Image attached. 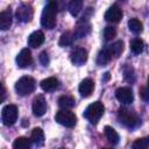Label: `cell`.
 Segmentation results:
<instances>
[{
    "mask_svg": "<svg viewBox=\"0 0 149 149\" xmlns=\"http://www.w3.org/2000/svg\"><path fill=\"white\" fill-rule=\"evenodd\" d=\"M44 42V34L42 30L33 31L28 37V45L31 48H38Z\"/></svg>",
    "mask_w": 149,
    "mask_h": 149,
    "instance_id": "cell-14",
    "label": "cell"
},
{
    "mask_svg": "<svg viewBox=\"0 0 149 149\" xmlns=\"http://www.w3.org/2000/svg\"><path fill=\"white\" fill-rule=\"evenodd\" d=\"M47 112V101L45 98L40 94L33 100V113L35 116H42Z\"/></svg>",
    "mask_w": 149,
    "mask_h": 149,
    "instance_id": "cell-11",
    "label": "cell"
},
{
    "mask_svg": "<svg viewBox=\"0 0 149 149\" xmlns=\"http://www.w3.org/2000/svg\"><path fill=\"white\" fill-rule=\"evenodd\" d=\"M108 49H109L112 56L115 57V58H118L122 54V51H123V42L122 41H116L112 45H109Z\"/></svg>",
    "mask_w": 149,
    "mask_h": 149,
    "instance_id": "cell-26",
    "label": "cell"
},
{
    "mask_svg": "<svg viewBox=\"0 0 149 149\" xmlns=\"http://www.w3.org/2000/svg\"><path fill=\"white\" fill-rule=\"evenodd\" d=\"M123 77L128 83H134L135 81V72H134V69L130 65H126L123 68Z\"/></svg>",
    "mask_w": 149,
    "mask_h": 149,
    "instance_id": "cell-28",
    "label": "cell"
},
{
    "mask_svg": "<svg viewBox=\"0 0 149 149\" xmlns=\"http://www.w3.org/2000/svg\"><path fill=\"white\" fill-rule=\"evenodd\" d=\"M93 88H94V81L91 78H85L80 81L78 90H79L80 95L86 98V97L91 95V93L93 92Z\"/></svg>",
    "mask_w": 149,
    "mask_h": 149,
    "instance_id": "cell-13",
    "label": "cell"
},
{
    "mask_svg": "<svg viewBox=\"0 0 149 149\" xmlns=\"http://www.w3.org/2000/svg\"><path fill=\"white\" fill-rule=\"evenodd\" d=\"M12 10L10 8H7L0 13V29L7 30L12 26Z\"/></svg>",
    "mask_w": 149,
    "mask_h": 149,
    "instance_id": "cell-15",
    "label": "cell"
},
{
    "mask_svg": "<svg viewBox=\"0 0 149 149\" xmlns=\"http://www.w3.org/2000/svg\"><path fill=\"white\" fill-rule=\"evenodd\" d=\"M15 15H16L17 21L27 23V22H29L33 19V15H34L33 7L30 5H28V3H22V5H20L17 7Z\"/></svg>",
    "mask_w": 149,
    "mask_h": 149,
    "instance_id": "cell-7",
    "label": "cell"
},
{
    "mask_svg": "<svg viewBox=\"0 0 149 149\" xmlns=\"http://www.w3.org/2000/svg\"><path fill=\"white\" fill-rule=\"evenodd\" d=\"M58 86H59V81L55 77H49L41 81V88L44 92H52L56 88H58Z\"/></svg>",
    "mask_w": 149,
    "mask_h": 149,
    "instance_id": "cell-16",
    "label": "cell"
},
{
    "mask_svg": "<svg viewBox=\"0 0 149 149\" xmlns=\"http://www.w3.org/2000/svg\"><path fill=\"white\" fill-rule=\"evenodd\" d=\"M48 2H51V3H54L57 8H58V10H61L63 7H64V1L63 0H49Z\"/></svg>",
    "mask_w": 149,
    "mask_h": 149,
    "instance_id": "cell-33",
    "label": "cell"
},
{
    "mask_svg": "<svg viewBox=\"0 0 149 149\" xmlns=\"http://www.w3.org/2000/svg\"><path fill=\"white\" fill-rule=\"evenodd\" d=\"M105 74H106V76H105V80H107V79L109 78V73L107 72V73H105Z\"/></svg>",
    "mask_w": 149,
    "mask_h": 149,
    "instance_id": "cell-35",
    "label": "cell"
},
{
    "mask_svg": "<svg viewBox=\"0 0 149 149\" xmlns=\"http://www.w3.org/2000/svg\"><path fill=\"white\" fill-rule=\"evenodd\" d=\"M31 140L24 136H20L17 139H15V141L13 142V148L14 149H29L31 146Z\"/></svg>",
    "mask_w": 149,
    "mask_h": 149,
    "instance_id": "cell-21",
    "label": "cell"
},
{
    "mask_svg": "<svg viewBox=\"0 0 149 149\" xmlns=\"http://www.w3.org/2000/svg\"><path fill=\"white\" fill-rule=\"evenodd\" d=\"M144 49V43L141 38H134L130 42V50L135 55H140Z\"/></svg>",
    "mask_w": 149,
    "mask_h": 149,
    "instance_id": "cell-25",
    "label": "cell"
},
{
    "mask_svg": "<svg viewBox=\"0 0 149 149\" xmlns=\"http://www.w3.org/2000/svg\"><path fill=\"white\" fill-rule=\"evenodd\" d=\"M35 86H36L35 79L29 76H24V77H21L15 83V91L19 95L24 97V95L30 94L35 90Z\"/></svg>",
    "mask_w": 149,
    "mask_h": 149,
    "instance_id": "cell-3",
    "label": "cell"
},
{
    "mask_svg": "<svg viewBox=\"0 0 149 149\" xmlns=\"http://www.w3.org/2000/svg\"><path fill=\"white\" fill-rule=\"evenodd\" d=\"M70 59H71L72 64L77 65V66H80L87 61V51L84 48H76L71 52Z\"/></svg>",
    "mask_w": 149,
    "mask_h": 149,
    "instance_id": "cell-12",
    "label": "cell"
},
{
    "mask_svg": "<svg viewBox=\"0 0 149 149\" xmlns=\"http://www.w3.org/2000/svg\"><path fill=\"white\" fill-rule=\"evenodd\" d=\"M74 104H76V100L71 95H62L58 99V105L61 108H71L74 106Z\"/></svg>",
    "mask_w": 149,
    "mask_h": 149,
    "instance_id": "cell-24",
    "label": "cell"
},
{
    "mask_svg": "<svg viewBox=\"0 0 149 149\" xmlns=\"http://www.w3.org/2000/svg\"><path fill=\"white\" fill-rule=\"evenodd\" d=\"M90 30H91V26H90V23H85L84 21L83 22H80L77 27H76V30H74V37L76 38H80V37H84V36H86L88 33H90Z\"/></svg>",
    "mask_w": 149,
    "mask_h": 149,
    "instance_id": "cell-20",
    "label": "cell"
},
{
    "mask_svg": "<svg viewBox=\"0 0 149 149\" xmlns=\"http://www.w3.org/2000/svg\"><path fill=\"white\" fill-rule=\"evenodd\" d=\"M30 140L31 142L37 146V147H42L44 144V133L42 130V128H34L31 130V135H30Z\"/></svg>",
    "mask_w": 149,
    "mask_h": 149,
    "instance_id": "cell-17",
    "label": "cell"
},
{
    "mask_svg": "<svg viewBox=\"0 0 149 149\" xmlns=\"http://www.w3.org/2000/svg\"><path fill=\"white\" fill-rule=\"evenodd\" d=\"M115 97H116V99H118L121 104H125V105H129V104H132L133 100H134L133 91H132V88L128 87V86L119 87V88L115 91Z\"/></svg>",
    "mask_w": 149,
    "mask_h": 149,
    "instance_id": "cell-8",
    "label": "cell"
},
{
    "mask_svg": "<svg viewBox=\"0 0 149 149\" xmlns=\"http://www.w3.org/2000/svg\"><path fill=\"white\" fill-rule=\"evenodd\" d=\"M111 59H112V54H111V51H109L108 48H105V49H102V50L99 51V54L97 56V64L104 66Z\"/></svg>",
    "mask_w": 149,
    "mask_h": 149,
    "instance_id": "cell-18",
    "label": "cell"
},
{
    "mask_svg": "<svg viewBox=\"0 0 149 149\" xmlns=\"http://www.w3.org/2000/svg\"><path fill=\"white\" fill-rule=\"evenodd\" d=\"M122 19V10L118 5H112L105 13V20L111 23H118Z\"/></svg>",
    "mask_w": 149,
    "mask_h": 149,
    "instance_id": "cell-10",
    "label": "cell"
},
{
    "mask_svg": "<svg viewBox=\"0 0 149 149\" xmlns=\"http://www.w3.org/2000/svg\"><path fill=\"white\" fill-rule=\"evenodd\" d=\"M55 120L64 126V127H68V128H72L76 126L77 123V116L73 112L69 111V108H62L61 111H58L55 115Z\"/></svg>",
    "mask_w": 149,
    "mask_h": 149,
    "instance_id": "cell-4",
    "label": "cell"
},
{
    "mask_svg": "<svg viewBox=\"0 0 149 149\" xmlns=\"http://www.w3.org/2000/svg\"><path fill=\"white\" fill-rule=\"evenodd\" d=\"M147 84H148V87H149V77H148V80H147Z\"/></svg>",
    "mask_w": 149,
    "mask_h": 149,
    "instance_id": "cell-36",
    "label": "cell"
},
{
    "mask_svg": "<svg viewBox=\"0 0 149 149\" xmlns=\"http://www.w3.org/2000/svg\"><path fill=\"white\" fill-rule=\"evenodd\" d=\"M74 38H76V37H74V34H72V33H70V31H66V33L62 34L58 44H59L61 47H68V45H71Z\"/></svg>",
    "mask_w": 149,
    "mask_h": 149,
    "instance_id": "cell-27",
    "label": "cell"
},
{
    "mask_svg": "<svg viewBox=\"0 0 149 149\" xmlns=\"http://www.w3.org/2000/svg\"><path fill=\"white\" fill-rule=\"evenodd\" d=\"M1 102L5 100V94H6V90H5V86L3 85H1Z\"/></svg>",
    "mask_w": 149,
    "mask_h": 149,
    "instance_id": "cell-34",
    "label": "cell"
},
{
    "mask_svg": "<svg viewBox=\"0 0 149 149\" xmlns=\"http://www.w3.org/2000/svg\"><path fill=\"white\" fill-rule=\"evenodd\" d=\"M104 132H105V136H106V139L108 140V142H109L111 144H118V143H119V140H120L119 134L116 133V130H115L113 127H111V126H106Z\"/></svg>",
    "mask_w": 149,
    "mask_h": 149,
    "instance_id": "cell-19",
    "label": "cell"
},
{
    "mask_svg": "<svg viewBox=\"0 0 149 149\" xmlns=\"http://www.w3.org/2000/svg\"><path fill=\"white\" fill-rule=\"evenodd\" d=\"M58 8L51 3L48 2V5L43 8L42 15H41V24L45 29H52L56 26V17H57Z\"/></svg>",
    "mask_w": 149,
    "mask_h": 149,
    "instance_id": "cell-1",
    "label": "cell"
},
{
    "mask_svg": "<svg viewBox=\"0 0 149 149\" xmlns=\"http://www.w3.org/2000/svg\"><path fill=\"white\" fill-rule=\"evenodd\" d=\"M17 120V107L13 104L6 105L1 111V121L5 126H13Z\"/></svg>",
    "mask_w": 149,
    "mask_h": 149,
    "instance_id": "cell-6",
    "label": "cell"
},
{
    "mask_svg": "<svg viewBox=\"0 0 149 149\" xmlns=\"http://www.w3.org/2000/svg\"><path fill=\"white\" fill-rule=\"evenodd\" d=\"M132 147L134 149H146L149 147V136L148 137H142V139H137L133 142Z\"/></svg>",
    "mask_w": 149,
    "mask_h": 149,
    "instance_id": "cell-29",
    "label": "cell"
},
{
    "mask_svg": "<svg viewBox=\"0 0 149 149\" xmlns=\"http://www.w3.org/2000/svg\"><path fill=\"white\" fill-rule=\"evenodd\" d=\"M84 0H70L69 1V12L72 16H77L83 8Z\"/></svg>",
    "mask_w": 149,
    "mask_h": 149,
    "instance_id": "cell-22",
    "label": "cell"
},
{
    "mask_svg": "<svg viewBox=\"0 0 149 149\" xmlns=\"http://www.w3.org/2000/svg\"><path fill=\"white\" fill-rule=\"evenodd\" d=\"M104 112H105V106L102 105V102L94 101L91 105H88L86 107V109L84 111V118L88 122L94 125L100 120V118L102 116Z\"/></svg>",
    "mask_w": 149,
    "mask_h": 149,
    "instance_id": "cell-2",
    "label": "cell"
},
{
    "mask_svg": "<svg viewBox=\"0 0 149 149\" xmlns=\"http://www.w3.org/2000/svg\"><path fill=\"white\" fill-rule=\"evenodd\" d=\"M118 120L128 128H134L140 123L139 116L127 108H120L118 111Z\"/></svg>",
    "mask_w": 149,
    "mask_h": 149,
    "instance_id": "cell-5",
    "label": "cell"
},
{
    "mask_svg": "<svg viewBox=\"0 0 149 149\" xmlns=\"http://www.w3.org/2000/svg\"><path fill=\"white\" fill-rule=\"evenodd\" d=\"M128 28H129V30H130L132 33H134V34H140V33H142V30H143V24H142V22H141L139 19L133 17V19H130V20L128 21Z\"/></svg>",
    "mask_w": 149,
    "mask_h": 149,
    "instance_id": "cell-23",
    "label": "cell"
},
{
    "mask_svg": "<svg viewBox=\"0 0 149 149\" xmlns=\"http://www.w3.org/2000/svg\"><path fill=\"white\" fill-rule=\"evenodd\" d=\"M140 95L144 101L149 102V87H142L140 90Z\"/></svg>",
    "mask_w": 149,
    "mask_h": 149,
    "instance_id": "cell-32",
    "label": "cell"
},
{
    "mask_svg": "<svg viewBox=\"0 0 149 149\" xmlns=\"http://www.w3.org/2000/svg\"><path fill=\"white\" fill-rule=\"evenodd\" d=\"M33 63V57H31V52L28 48H24L22 49L17 56H16V64L19 68L21 69H26L28 68L29 65H31Z\"/></svg>",
    "mask_w": 149,
    "mask_h": 149,
    "instance_id": "cell-9",
    "label": "cell"
},
{
    "mask_svg": "<svg viewBox=\"0 0 149 149\" xmlns=\"http://www.w3.org/2000/svg\"><path fill=\"white\" fill-rule=\"evenodd\" d=\"M38 59H40V62H41V64H42L43 66H47V65L49 64V56H48L47 51H42V52L40 54Z\"/></svg>",
    "mask_w": 149,
    "mask_h": 149,
    "instance_id": "cell-31",
    "label": "cell"
},
{
    "mask_svg": "<svg viewBox=\"0 0 149 149\" xmlns=\"http://www.w3.org/2000/svg\"><path fill=\"white\" fill-rule=\"evenodd\" d=\"M115 35H116V29L114 27H112V26L105 27V29H104V38L106 41L112 40L113 37H115Z\"/></svg>",
    "mask_w": 149,
    "mask_h": 149,
    "instance_id": "cell-30",
    "label": "cell"
}]
</instances>
